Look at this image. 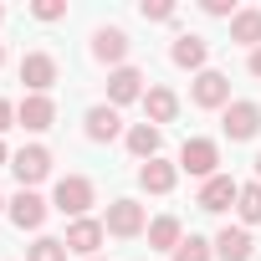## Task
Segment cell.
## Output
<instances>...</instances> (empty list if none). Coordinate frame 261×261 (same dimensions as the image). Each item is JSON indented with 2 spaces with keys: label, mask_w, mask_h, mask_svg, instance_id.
Segmentation results:
<instances>
[{
  "label": "cell",
  "mask_w": 261,
  "mask_h": 261,
  "mask_svg": "<svg viewBox=\"0 0 261 261\" xmlns=\"http://www.w3.org/2000/svg\"><path fill=\"white\" fill-rule=\"evenodd\" d=\"M236 200H241V185H236L230 174H215V179H205V185H200V210H210V215L230 210Z\"/></svg>",
  "instance_id": "cell-6"
},
{
  "label": "cell",
  "mask_w": 261,
  "mask_h": 261,
  "mask_svg": "<svg viewBox=\"0 0 261 261\" xmlns=\"http://www.w3.org/2000/svg\"><path fill=\"white\" fill-rule=\"evenodd\" d=\"M6 164H11V159H6V144H0V169H6Z\"/></svg>",
  "instance_id": "cell-30"
},
{
  "label": "cell",
  "mask_w": 261,
  "mask_h": 261,
  "mask_svg": "<svg viewBox=\"0 0 261 261\" xmlns=\"http://www.w3.org/2000/svg\"><path fill=\"white\" fill-rule=\"evenodd\" d=\"M256 179H261V154H256Z\"/></svg>",
  "instance_id": "cell-31"
},
{
  "label": "cell",
  "mask_w": 261,
  "mask_h": 261,
  "mask_svg": "<svg viewBox=\"0 0 261 261\" xmlns=\"http://www.w3.org/2000/svg\"><path fill=\"white\" fill-rule=\"evenodd\" d=\"M159 144H164V139H159V128H154V123H139V128H128V149H134L144 164H149V159H159Z\"/></svg>",
  "instance_id": "cell-18"
},
{
  "label": "cell",
  "mask_w": 261,
  "mask_h": 261,
  "mask_svg": "<svg viewBox=\"0 0 261 261\" xmlns=\"http://www.w3.org/2000/svg\"><path fill=\"white\" fill-rule=\"evenodd\" d=\"M215 164H220V149H215V139H185V149H179V169H185V174L215 179Z\"/></svg>",
  "instance_id": "cell-1"
},
{
  "label": "cell",
  "mask_w": 261,
  "mask_h": 261,
  "mask_svg": "<svg viewBox=\"0 0 261 261\" xmlns=\"http://www.w3.org/2000/svg\"><path fill=\"white\" fill-rule=\"evenodd\" d=\"M0 210H6V200H0Z\"/></svg>",
  "instance_id": "cell-34"
},
{
  "label": "cell",
  "mask_w": 261,
  "mask_h": 261,
  "mask_svg": "<svg viewBox=\"0 0 261 261\" xmlns=\"http://www.w3.org/2000/svg\"><path fill=\"white\" fill-rule=\"evenodd\" d=\"M174 261H210V246H205L200 236H190V241L174 246Z\"/></svg>",
  "instance_id": "cell-24"
},
{
  "label": "cell",
  "mask_w": 261,
  "mask_h": 261,
  "mask_svg": "<svg viewBox=\"0 0 261 261\" xmlns=\"http://www.w3.org/2000/svg\"><path fill=\"white\" fill-rule=\"evenodd\" d=\"M26 261H67V241H51V236H41L36 246H31V256Z\"/></svg>",
  "instance_id": "cell-23"
},
{
  "label": "cell",
  "mask_w": 261,
  "mask_h": 261,
  "mask_svg": "<svg viewBox=\"0 0 261 261\" xmlns=\"http://www.w3.org/2000/svg\"><path fill=\"white\" fill-rule=\"evenodd\" d=\"M144 108H149V123L159 128V123H169V118L179 113V97H174L169 87H149V92H144Z\"/></svg>",
  "instance_id": "cell-17"
},
{
  "label": "cell",
  "mask_w": 261,
  "mask_h": 261,
  "mask_svg": "<svg viewBox=\"0 0 261 261\" xmlns=\"http://www.w3.org/2000/svg\"><path fill=\"white\" fill-rule=\"evenodd\" d=\"M21 82H26L36 97H46V87L57 82V57H51V51H26V57H21Z\"/></svg>",
  "instance_id": "cell-2"
},
{
  "label": "cell",
  "mask_w": 261,
  "mask_h": 261,
  "mask_svg": "<svg viewBox=\"0 0 261 261\" xmlns=\"http://www.w3.org/2000/svg\"><path fill=\"white\" fill-rule=\"evenodd\" d=\"M251 77H261V46L251 51Z\"/></svg>",
  "instance_id": "cell-29"
},
{
  "label": "cell",
  "mask_w": 261,
  "mask_h": 261,
  "mask_svg": "<svg viewBox=\"0 0 261 261\" xmlns=\"http://www.w3.org/2000/svg\"><path fill=\"white\" fill-rule=\"evenodd\" d=\"M108 97H113V108L144 97V72H139V67H118V72L108 77Z\"/></svg>",
  "instance_id": "cell-13"
},
{
  "label": "cell",
  "mask_w": 261,
  "mask_h": 261,
  "mask_svg": "<svg viewBox=\"0 0 261 261\" xmlns=\"http://www.w3.org/2000/svg\"><path fill=\"white\" fill-rule=\"evenodd\" d=\"M195 108H230V77L225 72H200L195 77Z\"/></svg>",
  "instance_id": "cell-8"
},
{
  "label": "cell",
  "mask_w": 261,
  "mask_h": 261,
  "mask_svg": "<svg viewBox=\"0 0 261 261\" xmlns=\"http://www.w3.org/2000/svg\"><path fill=\"white\" fill-rule=\"evenodd\" d=\"M0 21H6V11H0Z\"/></svg>",
  "instance_id": "cell-33"
},
{
  "label": "cell",
  "mask_w": 261,
  "mask_h": 261,
  "mask_svg": "<svg viewBox=\"0 0 261 261\" xmlns=\"http://www.w3.org/2000/svg\"><path fill=\"white\" fill-rule=\"evenodd\" d=\"M236 210H241V220H246V225H256V220H261V185H241Z\"/></svg>",
  "instance_id": "cell-22"
},
{
  "label": "cell",
  "mask_w": 261,
  "mask_h": 261,
  "mask_svg": "<svg viewBox=\"0 0 261 261\" xmlns=\"http://www.w3.org/2000/svg\"><path fill=\"white\" fill-rule=\"evenodd\" d=\"M102 230H108V236H123V241L139 236V230H144V205H139V200H113Z\"/></svg>",
  "instance_id": "cell-3"
},
{
  "label": "cell",
  "mask_w": 261,
  "mask_h": 261,
  "mask_svg": "<svg viewBox=\"0 0 261 261\" xmlns=\"http://www.w3.org/2000/svg\"><path fill=\"white\" fill-rule=\"evenodd\" d=\"M31 16H36V21H62V16H67V6H62V0H36Z\"/></svg>",
  "instance_id": "cell-25"
},
{
  "label": "cell",
  "mask_w": 261,
  "mask_h": 261,
  "mask_svg": "<svg viewBox=\"0 0 261 261\" xmlns=\"http://www.w3.org/2000/svg\"><path fill=\"white\" fill-rule=\"evenodd\" d=\"M11 169H16L21 190H31V185H41V179L51 174V154H46L41 144H31V149H21V154L11 159Z\"/></svg>",
  "instance_id": "cell-4"
},
{
  "label": "cell",
  "mask_w": 261,
  "mask_h": 261,
  "mask_svg": "<svg viewBox=\"0 0 261 261\" xmlns=\"http://www.w3.org/2000/svg\"><path fill=\"white\" fill-rule=\"evenodd\" d=\"M144 21H174V6H169V0H144Z\"/></svg>",
  "instance_id": "cell-26"
},
{
  "label": "cell",
  "mask_w": 261,
  "mask_h": 261,
  "mask_svg": "<svg viewBox=\"0 0 261 261\" xmlns=\"http://www.w3.org/2000/svg\"><path fill=\"white\" fill-rule=\"evenodd\" d=\"M230 41H241V46H261V11H236V21H230Z\"/></svg>",
  "instance_id": "cell-19"
},
{
  "label": "cell",
  "mask_w": 261,
  "mask_h": 261,
  "mask_svg": "<svg viewBox=\"0 0 261 261\" xmlns=\"http://www.w3.org/2000/svg\"><path fill=\"white\" fill-rule=\"evenodd\" d=\"M118 128H123V123H118V108H108V102H102V108H92V113H87V139H92V144L118 139Z\"/></svg>",
  "instance_id": "cell-16"
},
{
  "label": "cell",
  "mask_w": 261,
  "mask_h": 261,
  "mask_svg": "<svg viewBox=\"0 0 261 261\" xmlns=\"http://www.w3.org/2000/svg\"><path fill=\"white\" fill-rule=\"evenodd\" d=\"M11 220H16L21 230H41V220H46V200H41L36 190H21V195L11 200Z\"/></svg>",
  "instance_id": "cell-10"
},
{
  "label": "cell",
  "mask_w": 261,
  "mask_h": 261,
  "mask_svg": "<svg viewBox=\"0 0 261 261\" xmlns=\"http://www.w3.org/2000/svg\"><path fill=\"white\" fill-rule=\"evenodd\" d=\"M92 57H97V62H123V57H128V36H123L118 26H102V31L92 36Z\"/></svg>",
  "instance_id": "cell-15"
},
{
  "label": "cell",
  "mask_w": 261,
  "mask_h": 261,
  "mask_svg": "<svg viewBox=\"0 0 261 261\" xmlns=\"http://www.w3.org/2000/svg\"><path fill=\"white\" fill-rule=\"evenodd\" d=\"M169 57H174V67H205V57H210V46H205L200 36H179Z\"/></svg>",
  "instance_id": "cell-20"
},
{
  "label": "cell",
  "mask_w": 261,
  "mask_h": 261,
  "mask_svg": "<svg viewBox=\"0 0 261 261\" xmlns=\"http://www.w3.org/2000/svg\"><path fill=\"white\" fill-rule=\"evenodd\" d=\"M205 11H210V16H230V21H236V6H230V0H205Z\"/></svg>",
  "instance_id": "cell-27"
},
{
  "label": "cell",
  "mask_w": 261,
  "mask_h": 261,
  "mask_svg": "<svg viewBox=\"0 0 261 261\" xmlns=\"http://www.w3.org/2000/svg\"><path fill=\"white\" fill-rule=\"evenodd\" d=\"M149 246L174 256V246H179V220H174V215H159V220L149 225Z\"/></svg>",
  "instance_id": "cell-21"
},
{
  "label": "cell",
  "mask_w": 261,
  "mask_h": 261,
  "mask_svg": "<svg viewBox=\"0 0 261 261\" xmlns=\"http://www.w3.org/2000/svg\"><path fill=\"white\" fill-rule=\"evenodd\" d=\"M16 123H21V128H31V134H41V128H51V123H57V102L31 92V97L16 108Z\"/></svg>",
  "instance_id": "cell-9"
},
{
  "label": "cell",
  "mask_w": 261,
  "mask_h": 261,
  "mask_svg": "<svg viewBox=\"0 0 261 261\" xmlns=\"http://www.w3.org/2000/svg\"><path fill=\"white\" fill-rule=\"evenodd\" d=\"M174 179H179V169H174V164H164V159H149V164L139 169V185H144L149 195H169V190H174Z\"/></svg>",
  "instance_id": "cell-14"
},
{
  "label": "cell",
  "mask_w": 261,
  "mask_h": 261,
  "mask_svg": "<svg viewBox=\"0 0 261 261\" xmlns=\"http://www.w3.org/2000/svg\"><path fill=\"white\" fill-rule=\"evenodd\" d=\"M87 205H92V179H82V174L57 179V210H62V215H77V220H82Z\"/></svg>",
  "instance_id": "cell-5"
},
{
  "label": "cell",
  "mask_w": 261,
  "mask_h": 261,
  "mask_svg": "<svg viewBox=\"0 0 261 261\" xmlns=\"http://www.w3.org/2000/svg\"><path fill=\"white\" fill-rule=\"evenodd\" d=\"M256 128H261V108L256 102H230L225 108V139L246 144V139H256Z\"/></svg>",
  "instance_id": "cell-7"
},
{
  "label": "cell",
  "mask_w": 261,
  "mask_h": 261,
  "mask_svg": "<svg viewBox=\"0 0 261 261\" xmlns=\"http://www.w3.org/2000/svg\"><path fill=\"white\" fill-rule=\"evenodd\" d=\"M0 62H6V46H0Z\"/></svg>",
  "instance_id": "cell-32"
},
{
  "label": "cell",
  "mask_w": 261,
  "mask_h": 261,
  "mask_svg": "<svg viewBox=\"0 0 261 261\" xmlns=\"http://www.w3.org/2000/svg\"><path fill=\"white\" fill-rule=\"evenodd\" d=\"M11 118H16V108H11L6 97H0V134H6V128H11Z\"/></svg>",
  "instance_id": "cell-28"
},
{
  "label": "cell",
  "mask_w": 261,
  "mask_h": 261,
  "mask_svg": "<svg viewBox=\"0 0 261 261\" xmlns=\"http://www.w3.org/2000/svg\"><path fill=\"white\" fill-rule=\"evenodd\" d=\"M102 220H72L67 225V251H77V256H92L97 246H102Z\"/></svg>",
  "instance_id": "cell-12"
},
{
  "label": "cell",
  "mask_w": 261,
  "mask_h": 261,
  "mask_svg": "<svg viewBox=\"0 0 261 261\" xmlns=\"http://www.w3.org/2000/svg\"><path fill=\"white\" fill-rule=\"evenodd\" d=\"M251 251H256V241H251V230H241V225H225V230L215 236V256H220V261H251Z\"/></svg>",
  "instance_id": "cell-11"
}]
</instances>
